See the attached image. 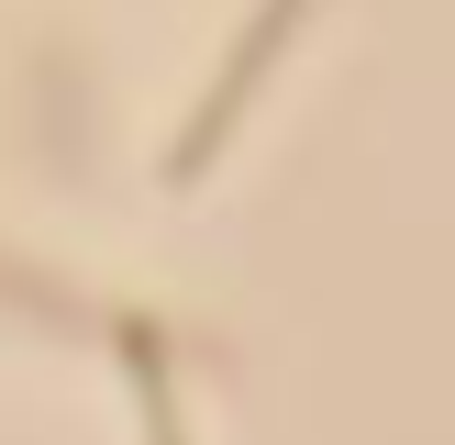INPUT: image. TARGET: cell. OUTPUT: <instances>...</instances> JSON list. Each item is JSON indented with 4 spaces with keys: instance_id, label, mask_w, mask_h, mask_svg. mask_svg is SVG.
<instances>
[{
    "instance_id": "cell-1",
    "label": "cell",
    "mask_w": 455,
    "mask_h": 445,
    "mask_svg": "<svg viewBox=\"0 0 455 445\" xmlns=\"http://www.w3.org/2000/svg\"><path fill=\"white\" fill-rule=\"evenodd\" d=\"M311 12H323V0H256V12H244L234 56L212 67V89H200V101H189V123H178V145H167V190H200V178H212V156L234 145V123H244V111H256V89L278 78L289 34H300Z\"/></svg>"
},
{
    "instance_id": "cell-2",
    "label": "cell",
    "mask_w": 455,
    "mask_h": 445,
    "mask_svg": "<svg viewBox=\"0 0 455 445\" xmlns=\"http://www.w3.org/2000/svg\"><path fill=\"white\" fill-rule=\"evenodd\" d=\"M111 356H123L133 378V423H145V445H189V423H178V345L156 312H111Z\"/></svg>"
},
{
    "instance_id": "cell-3",
    "label": "cell",
    "mask_w": 455,
    "mask_h": 445,
    "mask_svg": "<svg viewBox=\"0 0 455 445\" xmlns=\"http://www.w3.org/2000/svg\"><path fill=\"white\" fill-rule=\"evenodd\" d=\"M0 301H12L22 323H44V334H89V323H100V312H89L56 267H22V256H0Z\"/></svg>"
}]
</instances>
